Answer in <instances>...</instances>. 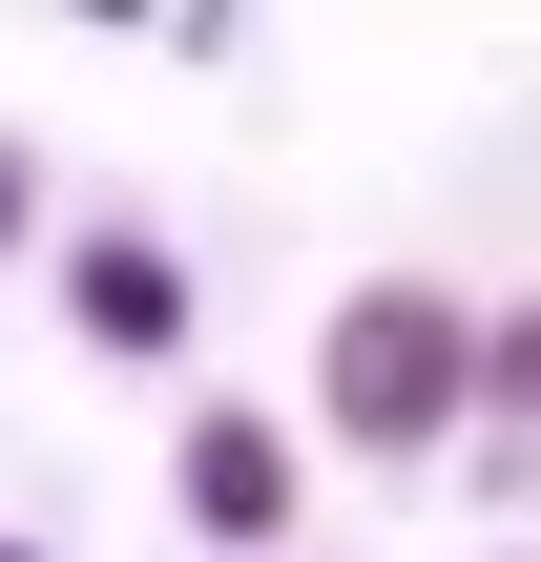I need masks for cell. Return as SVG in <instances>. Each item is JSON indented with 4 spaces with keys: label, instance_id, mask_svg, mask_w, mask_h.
Instances as JSON below:
<instances>
[{
    "label": "cell",
    "instance_id": "cell-5",
    "mask_svg": "<svg viewBox=\"0 0 541 562\" xmlns=\"http://www.w3.org/2000/svg\"><path fill=\"white\" fill-rule=\"evenodd\" d=\"M21 209H42V188H21V146H0V250H21Z\"/></svg>",
    "mask_w": 541,
    "mask_h": 562
},
{
    "label": "cell",
    "instance_id": "cell-7",
    "mask_svg": "<svg viewBox=\"0 0 541 562\" xmlns=\"http://www.w3.org/2000/svg\"><path fill=\"white\" fill-rule=\"evenodd\" d=\"M0 562H42V542H0Z\"/></svg>",
    "mask_w": 541,
    "mask_h": 562
},
{
    "label": "cell",
    "instance_id": "cell-1",
    "mask_svg": "<svg viewBox=\"0 0 541 562\" xmlns=\"http://www.w3.org/2000/svg\"><path fill=\"white\" fill-rule=\"evenodd\" d=\"M313 417H334V459H354V480H417V459L480 417V313H459L438 271L334 292V334H313Z\"/></svg>",
    "mask_w": 541,
    "mask_h": 562
},
{
    "label": "cell",
    "instance_id": "cell-8",
    "mask_svg": "<svg viewBox=\"0 0 541 562\" xmlns=\"http://www.w3.org/2000/svg\"><path fill=\"white\" fill-rule=\"evenodd\" d=\"M500 562H521V542H500Z\"/></svg>",
    "mask_w": 541,
    "mask_h": 562
},
{
    "label": "cell",
    "instance_id": "cell-4",
    "mask_svg": "<svg viewBox=\"0 0 541 562\" xmlns=\"http://www.w3.org/2000/svg\"><path fill=\"white\" fill-rule=\"evenodd\" d=\"M480 417L541 438V292H521V313H480Z\"/></svg>",
    "mask_w": 541,
    "mask_h": 562
},
{
    "label": "cell",
    "instance_id": "cell-2",
    "mask_svg": "<svg viewBox=\"0 0 541 562\" xmlns=\"http://www.w3.org/2000/svg\"><path fill=\"white\" fill-rule=\"evenodd\" d=\"M167 501H188V542H208V562H271V542H292V501H313V459H292L271 396H208L188 459H167Z\"/></svg>",
    "mask_w": 541,
    "mask_h": 562
},
{
    "label": "cell",
    "instance_id": "cell-6",
    "mask_svg": "<svg viewBox=\"0 0 541 562\" xmlns=\"http://www.w3.org/2000/svg\"><path fill=\"white\" fill-rule=\"evenodd\" d=\"M500 480H541V438H521V459H500Z\"/></svg>",
    "mask_w": 541,
    "mask_h": 562
},
{
    "label": "cell",
    "instance_id": "cell-3",
    "mask_svg": "<svg viewBox=\"0 0 541 562\" xmlns=\"http://www.w3.org/2000/svg\"><path fill=\"white\" fill-rule=\"evenodd\" d=\"M188 313H208V292H188V250H167V229H63V334H83V355L167 375V355H188Z\"/></svg>",
    "mask_w": 541,
    "mask_h": 562
}]
</instances>
